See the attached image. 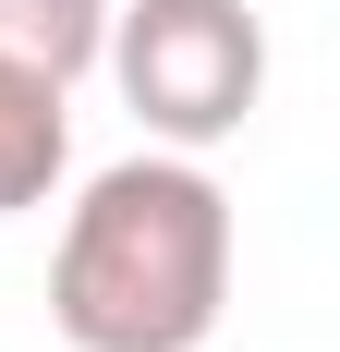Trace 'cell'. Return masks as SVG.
Segmentation results:
<instances>
[{"mask_svg": "<svg viewBox=\"0 0 340 352\" xmlns=\"http://www.w3.org/2000/svg\"><path fill=\"white\" fill-rule=\"evenodd\" d=\"M122 109L146 122V146H231L268 98V25L255 0H109L98 36Z\"/></svg>", "mask_w": 340, "mask_h": 352, "instance_id": "2", "label": "cell"}, {"mask_svg": "<svg viewBox=\"0 0 340 352\" xmlns=\"http://www.w3.org/2000/svg\"><path fill=\"white\" fill-rule=\"evenodd\" d=\"M73 170V85H49V73L0 61V219L49 207Z\"/></svg>", "mask_w": 340, "mask_h": 352, "instance_id": "3", "label": "cell"}, {"mask_svg": "<svg viewBox=\"0 0 340 352\" xmlns=\"http://www.w3.org/2000/svg\"><path fill=\"white\" fill-rule=\"evenodd\" d=\"M109 36V0H0V61L49 73V85H85Z\"/></svg>", "mask_w": 340, "mask_h": 352, "instance_id": "4", "label": "cell"}, {"mask_svg": "<svg viewBox=\"0 0 340 352\" xmlns=\"http://www.w3.org/2000/svg\"><path fill=\"white\" fill-rule=\"evenodd\" d=\"M231 195L195 146L109 158L61 219L49 255V316L73 352H206L231 316Z\"/></svg>", "mask_w": 340, "mask_h": 352, "instance_id": "1", "label": "cell"}]
</instances>
